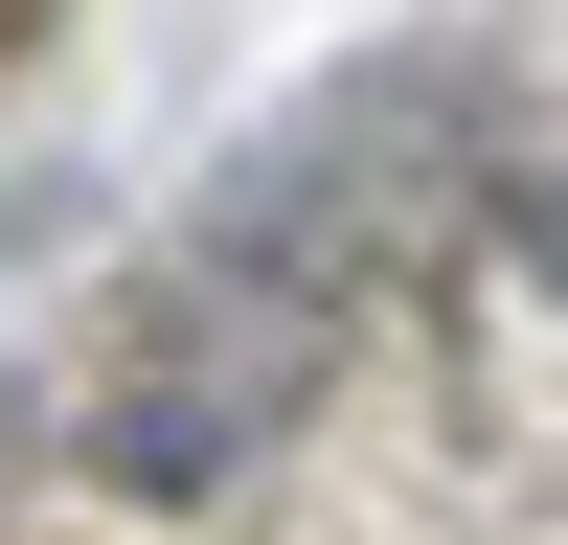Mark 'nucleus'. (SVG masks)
<instances>
[{"label":"nucleus","mask_w":568,"mask_h":545,"mask_svg":"<svg viewBox=\"0 0 568 545\" xmlns=\"http://www.w3.org/2000/svg\"><path fill=\"white\" fill-rule=\"evenodd\" d=\"M500 227H524V272H568V182H524V205H500Z\"/></svg>","instance_id":"1"}]
</instances>
